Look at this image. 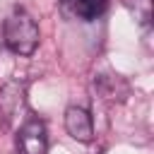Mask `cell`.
I'll return each instance as SVG.
<instances>
[{
	"mask_svg": "<svg viewBox=\"0 0 154 154\" xmlns=\"http://www.w3.org/2000/svg\"><path fill=\"white\" fill-rule=\"evenodd\" d=\"M2 36H5V46L17 55H31L36 51V46H38V38H41L38 24L24 10H14L5 19Z\"/></svg>",
	"mask_w": 154,
	"mask_h": 154,
	"instance_id": "1",
	"label": "cell"
},
{
	"mask_svg": "<svg viewBox=\"0 0 154 154\" xmlns=\"http://www.w3.org/2000/svg\"><path fill=\"white\" fill-rule=\"evenodd\" d=\"M26 106V84L10 79L0 87V118L5 120V125L14 123V118L24 111Z\"/></svg>",
	"mask_w": 154,
	"mask_h": 154,
	"instance_id": "2",
	"label": "cell"
},
{
	"mask_svg": "<svg viewBox=\"0 0 154 154\" xmlns=\"http://www.w3.org/2000/svg\"><path fill=\"white\" fill-rule=\"evenodd\" d=\"M17 152L19 154H48V135H46V125L41 120L31 118L19 128Z\"/></svg>",
	"mask_w": 154,
	"mask_h": 154,
	"instance_id": "3",
	"label": "cell"
},
{
	"mask_svg": "<svg viewBox=\"0 0 154 154\" xmlns=\"http://www.w3.org/2000/svg\"><path fill=\"white\" fill-rule=\"evenodd\" d=\"M65 130L72 140L77 142H84L89 144L94 140V120H91V113L82 106H70L65 111Z\"/></svg>",
	"mask_w": 154,
	"mask_h": 154,
	"instance_id": "4",
	"label": "cell"
},
{
	"mask_svg": "<svg viewBox=\"0 0 154 154\" xmlns=\"http://www.w3.org/2000/svg\"><path fill=\"white\" fill-rule=\"evenodd\" d=\"M72 10L79 19L94 22L108 10V0H72Z\"/></svg>",
	"mask_w": 154,
	"mask_h": 154,
	"instance_id": "5",
	"label": "cell"
},
{
	"mask_svg": "<svg viewBox=\"0 0 154 154\" xmlns=\"http://www.w3.org/2000/svg\"><path fill=\"white\" fill-rule=\"evenodd\" d=\"M125 5L130 7V12H132L137 24H142V26L152 24V12H154L152 0H125Z\"/></svg>",
	"mask_w": 154,
	"mask_h": 154,
	"instance_id": "6",
	"label": "cell"
}]
</instances>
